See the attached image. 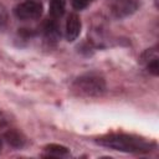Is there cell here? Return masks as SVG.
Instances as JSON below:
<instances>
[{
    "label": "cell",
    "instance_id": "cell-8",
    "mask_svg": "<svg viewBox=\"0 0 159 159\" xmlns=\"http://www.w3.org/2000/svg\"><path fill=\"white\" fill-rule=\"evenodd\" d=\"M66 11V0H50V6H48V14L51 19H60L63 16Z\"/></svg>",
    "mask_w": 159,
    "mask_h": 159
},
{
    "label": "cell",
    "instance_id": "cell-7",
    "mask_svg": "<svg viewBox=\"0 0 159 159\" xmlns=\"http://www.w3.org/2000/svg\"><path fill=\"white\" fill-rule=\"evenodd\" d=\"M43 34H45V39L48 42H56L60 39V36H61L60 26H58V24H57V21L55 19H51L45 24Z\"/></svg>",
    "mask_w": 159,
    "mask_h": 159
},
{
    "label": "cell",
    "instance_id": "cell-2",
    "mask_svg": "<svg viewBox=\"0 0 159 159\" xmlns=\"http://www.w3.org/2000/svg\"><path fill=\"white\" fill-rule=\"evenodd\" d=\"M107 89L106 80L102 75L97 72H86L78 76L72 83V91L86 98H96L104 94Z\"/></svg>",
    "mask_w": 159,
    "mask_h": 159
},
{
    "label": "cell",
    "instance_id": "cell-4",
    "mask_svg": "<svg viewBox=\"0 0 159 159\" xmlns=\"http://www.w3.org/2000/svg\"><path fill=\"white\" fill-rule=\"evenodd\" d=\"M140 6L139 0H116L111 6V12L113 17L122 20L133 15Z\"/></svg>",
    "mask_w": 159,
    "mask_h": 159
},
{
    "label": "cell",
    "instance_id": "cell-6",
    "mask_svg": "<svg viewBox=\"0 0 159 159\" xmlns=\"http://www.w3.org/2000/svg\"><path fill=\"white\" fill-rule=\"evenodd\" d=\"M4 139L7 142V144H10L14 148H22L26 144V138L25 135L17 130V129H9L5 132L4 134Z\"/></svg>",
    "mask_w": 159,
    "mask_h": 159
},
{
    "label": "cell",
    "instance_id": "cell-9",
    "mask_svg": "<svg viewBox=\"0 0 159 159\" xmlns=\"http://www.w3.org/2000/svg\"><path fill=\"white\" fill-rule=\"evenodd\" d=\"M43 150L51 157H67V155H70L68 148L60 145V144H48L43 148Z\"/></svg>",
    "mask_w": 159,
    "mask_h": 159
},
{
    "label": "cell",
    "instance_id": "cell-5",
    "mask_svg": "<svg viewBox=\"0 0 159 159\" xmlns=\"http://www.w3.org/2000/svg\"><path fill=\"white\" fill-rule=\"evenodd\" d=\"M81 27H82V24H81L80 16L75 12L70 14L66 21V30H65V36L67 41L70 42L75 41L81 34Z\"/></svg>",
    "mask_w": 159,
    "mask_h": 159
},
{
    "label": "cell",
    "instance_id": "cell-1",
    "mask_svg": "<svg viewBox=\"0 0 159 159\" xmlns=\"http://www.w3.org/2000/svg\"><path fill=\"white\" fill-rule=\"evenodd\" d=\"M96 143L113 150H118L123 153H134V154L149 153L155 148L154 142L127 133H109L97 138Z\"/></svg>",
    "mask_w": 159,
    "mask_h": 159
},
{
    "label": "cell",
    "instance_id": "cell-3",
    "mask_svg": "<svg viewBox=\"0 0 159 159\" xmlns=\"http://www.w3.org/2000/svg\"><path fill=\"white\" fill-rule=\"evenodd\" d=\"M43 6L37 0H25L14 7V14L19 20H36L42 15Z\"/></svg>",
    "mask_w": 159,
    "mask_h": 159
},
{
    "label": "cell",
    "instance_id": "cell-10",
    "mask_svg": "<svg viewBox=\"0 0 159 159\" xmlns=\"http://www.w3.org/2000/svg\"><path fill=\"white\" fill-rule=\"evenodd\" d=\"M145 63H147V71L150 75L157 77L159 75V61H158V57H154V58L147 61Z\"/></svg>",
    "mask_w": 159,
    "mask_h": 159
},
{
    "label": "cell",
    "instance_id": "cell-12",
    "mask_svg": "<svg viewBox=\"0 0 159 159\" xmlns=\"http://www.w3.org/2000/svg\"><path fill=\"white\" fill-rule=\"evenodd\" d=\"M0 150H1V139H0Z\"/></svg>",
    "mask_w": 159,
    "mask_h": 159
},
{
    "label": "cell",
    "instance_id": "cell-11",
    "mask_svg": "<svg viewBox=\"0 0 159 159\" xmlns=\"http://www.w3.org/2000/svg\"><path fill=\"white\" fill-rule=\"evenodd\" d=\"M94 0H71V4H72V7L75 10H83L86 9L87 6H89Z\"/></svg>",
    "mask_w": 159,
    "mask_h": 159
}]
</instances>
